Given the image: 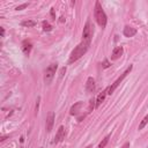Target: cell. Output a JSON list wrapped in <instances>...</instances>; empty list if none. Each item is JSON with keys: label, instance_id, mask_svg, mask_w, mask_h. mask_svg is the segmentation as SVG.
<instances>
[{"label": "cell", "instance_id": "1", "mask_svg": "<svg viewBox=\"0 0 148 148\" xmlns=\"http://www.w3.org/2000/svg\"><path fill=\"white\" fill-rule=\"evenodd\" d=\"M90 43L91 42H87V40H82L80 44H77L75 46V49L71 52L69 54V59H68V64H73L74 61L79 60L81 57H83L87 51L89 50V46H90Z\"/></svg>", "mask_w": 148, "mask_h": 148}, {"label": "cell", "instance_id": "2", "mask_svg": "<svg viewBox=\"0 0 148 148\" xmlns=\"http://www.w3.org/2000/svg\"><path fill=\"white\" fill-rule=\"evenodd\" d=\"M94 15H95V18H96L97 24H98L101 28H105L106 22H108V17H106V14H105V12L103 10V7H102V5H101L99 1H96V2H95Z\"/></svg>", "mask_w": 148, "mask_h": 148}, {"label": "cell", "instance_id": "3", "mask_svg": "<svg viewBox=\"0 0 148 148\" xmlns=\"http://www.w3.org/2000/svg\"><path fill=\"white\" fill-rule=\"evenodd\" d=\"M132 68H133V66H132V65H130V67H128V68H127V69H126V71H125V72H124V73H123V74H121V75H120V76H119V77H118V79H117V80H116V81H114L110 87H108V95H111V94L117 89V87L123 82V80L127 76V74H130V73H131Z\"/></svg>", "mask_w": 148, "mask_h": 148}, {"label": "cell", "instance_id": "4", "mask_svg": "<svg viewBox=\"0 0 148 148\" xmlns=\"http://www.w3.org/2000/svg\"><path fill=\"white\" fill-rule=\"evenodd\" d=\"M92 35H94V25L91 24V21L88 18L87 22H86V24H84L83 31H82V40L91 42Z\"/></svg>", "mask_w": 148, "mask_h": 148}, {"label": "cell", "instance_id": "5", "mask_svg": "<svg viewBox=\"0 0 148 148\" xmlns=\"http://www.w3.org/2000/svg\"><path fill=\"white\" fill-rule=\"evenodd\" d=\"M57 68H58V64H51L45 69V73H44V81H45V83L49 84L52 81V79L54 77V74L57 72Z\"/></svg>", "mask_w": 148, "mask_h": 148}, {"label": "cell", "instance_id": "6", "mask_svg": "<svg viewBox=\"0 0 148 148\" xmlns=\"http://www.w3.org/2000/svg\"><path fill=\"white\" fill-rule=\"evenodd\" d=\"M83 102H77V103H75L72 108H71V114L72 116H79L80 113H82V111H83ZM82 118H84V116H83V113H82V116L79 118V121H81L82 120Z\"/></svg>", "mask_w": 148, "mask_h": 148}, {"label": "cell", "instance_id": "7", "mask_svg": "<svg viewBox=\"0 0 148 148\" xmlns=\"http://www.w3.org/2000/svg\"><path fill=\"white\" fill-rule=\"evenodd\" d=\"M54 119H56V113L53 111L49 112V114L46 117V123H45V127H46L47 132L52 131V127H53V124H54Z\"/></svg>", "mask_w": 148, "mask_h": 148}, {"label": "cell", "instance_id": "8", "mask_svg": "<svg viewBox=\"0 0 148 148\" xmlns=\"http://www.w3.org/2000/svg\"><path fill=\"white\" fill-rule=\"evenodd\" d=\"M65 134H66V132H65L64 126H59V128H58V131H57V133H56V136H54L53 142H54V143L61 142V141L65 139Z\"/></svg>", "mask_w": 148, "mask_h": 148}, {"label": "cell", "instance_id": "9", "mask_svg": "<svg viewBox=\"0 0 148 148\" xmlns=\"http://www.w3.org/2000/svg\"><path fill=\"white\" fill-rule=\"evenodd\" d=\"M31 49H32L31 42L28 40V39H24V40L22 42V51H23V53H24L25 56H29L30 52H31Z\"/></svg>", "mask_w": 148, "mask_h": 148}, {"label": "cell", "instance_id": "10", "mask_svg": "<svg viewBox=\"0 0 148 148\" xmlns=\"http://www.w3.org/2000/svg\"><path fill=\"white\" fill-rule=\"evenodd\" d=\"M106 95H108V88H105L102 92H99V94L97 95V97H96V104H95V108H98V106L102 104V102L105 99Z\"/></svg>", "mask_w": 148, "mask_h": 148}, {"label": "cell", "instance_id": "11", "mask_svg": "<svg viewBox=\"0 0 148 148\" xmlns=\"http://www.w3.org/2000/svg\"><path fill=\"white\" fill-rule=\"evenodd\" d=\"M123 52H124L123 46H117V47H114L113 51H112V53H111V59H112V60H116V59L120 58L121 54H123Z\"/></svg>", "mask_w": 148, "mask_h": 148}, {"label": "cell", "instance_id": "12", "mask_svg": "<svg viewBox=\"0 0 148 148\" xmlns=\"http://www.w3.org/2000/svg\"><path fill=\"white\" fill-rule=\"evenodd\" d=\"M123 34H124L125 37H133L136 34V29L135 28H132L130 25H125V28L123 30Z\"/></svg>", "mask_w": 148, "mask_h": 148}, {"label": "cell", "instance_id": "13", "mask_svg": "<svg viewBox=\"0 0 148 148\" xmlns=\"http://www.w3.org/2000/svg\"><path fill=\"white\" fill-rule=\"evenodd\" d=\"M86 90H87V92H92V91L95 90V80H94V77L89 76V77L87 79Z\"/></svg>", "mask_w": 148, "mask_h": 148}, {"label": "cell", "instance_id": "14", "mask_svg": "<svg viewBox=\"0 0 148 148\" xmlns=\"http://www.w3.org/2000/svg\"><path fill=\"white\" fill-rule=\"evenodd\" d=\"M21 25H22V27L30 28V27H35V25H36V22L32 21V20H27V21H22V22H21Z\"/></svg>", "mask_w": 148, "mask_h": 148}, {"label": "cell", "instance_id": "15", "mask_svg": "<svg viewBox=\"0 0 148 148\" xmlns=\"http://www.w3.org/2000/svg\"><path fill=\"white\" fill-rule=\"evenodd\" d=\"M109 139H110V134H108L104 139H102V141L98 143V146L96 147V148H104L106 145H108V142H109Z\"/></svg>", "mask_w": 148, "mask_h": 148}, {"label": "cell", "instance_id": "16", "mask_svg": "<svg viewBox=\"0 0 148 148\" xmlns=\"http://www.w3.org/2000/svg\"><path fill=\"white\" fill-rule=\"evenodd\" d=\"M148 124V113L142 118V120L140 121V124H139V130H143V127L146 126Z\"/></svg>", "mask_w": 148, "mask_h": 148}, {"label": "cell", "instance_id": "17", "mask_svg": "<svg viewBox=\"0 0 148 148\" xmlns=\"http://www.w3.org/2000/svg\"><path fill=\"white\" fill-rule=\"evenodd\" d=\"M42 25H43V30L44 31H51L52 30V27L50 25V23L47 21H43L42 22Z\"/></svg>", "mask_w": 148, "mask_h": 148}, {"label": "cell", "instance_id": "18", "mask_svg": "<svg viewBox=\"0 0 148 148\" xmlns=\"http://www.w3.org/2000/svg\"><path fill=\"white\" fill-rule=\"evenodd\" d=\"M102 66H103V68H108V67H110V62H109V60L105 59V60L102 62Z\"/></svg>", "mask_w": 148, "mask_h": 148}, {"label": "cell", "instance_id": "19", "mask_svg": "<svg viewBox=\"0 0 148 148\" xmlns=\"http://www.w3.org/2000/svg\"><path fill=\"white\" fill-rule=\"evenodd\" d=\"M25 7H28V3L25 2V3H22V5H20V6H17L15 9L16 10H21V9H23V8H25Z\"/></svg>", "mask_w": 148, "mask_h": 148}, {"label": "cell", "instance_id": "20", "mask_svg": "<svg viewBox=\"0 0 148 148\" xmlns=\"http://www.w3.org/2000/svg\"><path fill=\"white\" fill-rule=\"evenodd\" d=\"M121 148H130V142H125V143L121 146Z\"/></svg>", "mask_w": 148, "mask_h": 148}, {"label": "cell", "instance_id": "21", "mask_svg": "<svg viewBox=\"0 0 148 148\" xmlns=\"http://www.w3.org/2000/svg\"><path fill=\"white\" fill-rule=\"evenodd\" d=\"M0 29H1V37H3V36H5V29H3L2 27H1Z\"/></svg>", "mask_w": 148, "mask_h": 148}, {"label": "cell", "instance_id": "22", "mask_svg": "<svg viewBox=\"0 0 148 148\" xmlns=\"http://www.w3.org/2000/svg\"><path fill=\"white\" fill-rule=\"evenodd\" d=\"M86 148H92V146H87Z\"/></svg>", "mask_w": 148, "mask_h": 148}]
</instances>
